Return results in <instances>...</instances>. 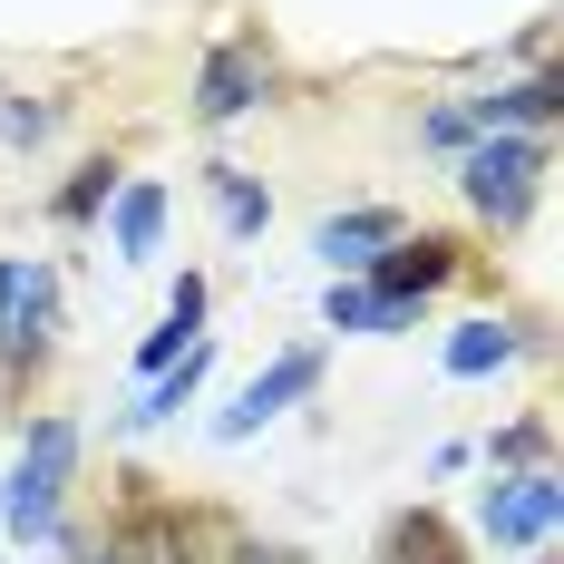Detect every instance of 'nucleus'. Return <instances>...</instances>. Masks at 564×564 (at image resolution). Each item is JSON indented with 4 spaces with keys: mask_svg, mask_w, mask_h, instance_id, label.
Instances as JSON below:
<instances>
[{
    "mask_svg": "<svg viewBox=\"0 0 564 564\" xmlns=\"http://www.w3.org/2000/svg\"><path fill=\"white\" fill-rule=\"evenodd\" d=\"M457 263H467V253H457L448 234H399L390 253H370V263H360V282H370V292H409V302H429Z\"/></svg>",
    "mask_w": 564,
    "mask_h": 564,
    "instance_id": "obj_6",
    "label": "nucleus"
},
{
    "mask_svg": "<svg viewBox=\"0 0 564 564\" xmlns=\"http://www.w3.org/2000/svg\"><path fill=\"white\" fill-rule=\"evenodd\" d=\"M175 360H185V322H156V332L137 340V370H147V380H156V370H175Z\"/></svg>",
    "mask_w": 564,
    "mask_h": 564,
    "instance_id": "obj_17",
    "label": "nucleus"
},
{
    "mask_svg": "<svg viewBox=\"0 0 564 564\" xmlns=\"http://www.w3.org/2000/svg\"><path fill=\"white\" fill-rule=\"evenodd\" d=\"M58 332V282L50 273H20V302L0 312V370H30Z\"/></svg>",
    "mask_w": 564,
    "mask_h": 564,
    "instance_id": "obj_8",
    "label": "nucleus"
},
{
    "mask_svg": "<svg viewBox=\"0 0 564 564\" xmlns=\"http://www.w3.org/2000/svg\"><path fill=\"white\" fill-rule=\"evenodd\" d=\"M516 350H525L516 322H457L448 332V380H487V370H507Z\"/></svg>",
    "mask_w": 564,
    "mask_h": 564,
    "instance_id": "obj_13",
    "label": "nucleus"
},
{
    "mask_svg": "<svg viewBox=\"0 0 564 564\" xmlns=\"http://www.w3.org/2000/svg\"><path fill=\"white\" fill-rule=\"evenodd\" d=\"M68 467H78V419H40L30 448H20V467H10V487H0V525H10L20 545H50V535H58Z\"/></svg>",
    "mask_w": 564,
    "mask_h": 564,
    "instance_id": "obj_1",
    "label": "nucleus"
},
{
    "mask_svg": "<svg viewBox=\"0 0 564 564\" xmlns=\"http://www.w3.org/2000/svg\"><path fill=\"white\" fill-rule=\"evenodd\" d=\"M205 370H215V350H205V340H185V360H175V370H156V380H147V399H137V409H127V429H166L175 409H185V399L205 390Z\"/></svg>",
    "mask_w": 564,
    "mask_h": 564,
    "instance_id": "obj_12",
    "label": "nucleus"
},
{
    "mask_svg": "<svg viewBox=\"0 0 564 564\" xmlns=\"http://www.w3.org/2000/svg\"><path fill=\"white\" fill-rule=\"evenodd\" d=\"M117 185H127V166H108V156H88V166H78L68 185H58V225H98V215L117 205Z\"/></svg>",
    "mask_w": 564,
    "mask_h": 564,
    "instance_id": "obj_14",
    "label": "nucleus"
},
{
    "mask_svg": "<svg viewBox=\"0 0 564 564\" xmlns=\"http://www.w3.org/2000/svg\"><path fill=\"white\" fill-rule=\"evenodd\" d=\"M419 137H429V147H467L477 127H467V108H429V127H419Z\"/></svg>",
    "mask_w": 564,
    "mask_h": 564,
    "instance_id": "obj_20",
    "label": "nucleus"
},
{
    "mask_svg": "<svg viewBox=\"0 0 564 564\" xmlns=\"http://www.w3.org/2000/svg\"><path fill=\"white\" fill-rule=\"evenodd\" d=\"M399 234H409V225H399L390 205H350V215H332V225L312 234V253H322V263H332V273H360V263H370V253H390Z\"/></svg>",
    "mask_w": 564,
    "mask_h": 564,
    "instance_id": "obj_9",
    "label": "nucleus"
},
{
    "mask_svg": "<svg viewBox=\"0 0 564 564\" xmlns=\"http://www.w3.org/2000/svg\"><path fill=\"white\" fill-rule=\"evenodd\" d=\"M108 215H117V263H147V253L166 243V185H156V175H127Z\"/></svg>",
    "mask_w": 564,
    "mask_h": 564,
    "instance_id": "obj_11",
    "label": "nucleus"
},
{
    "mask_svg": "<svg viewBox=\"0 0 564 564\" xmlns=\"http://www.w3.org/2000/svg\"><path fill=\"white\" fill-rule=\"evenodd\" d=\"M322 322H332V332H419V302H409V292H370V282L350 273V282H332Z\"/></svg>",
    "mask_w": 564,
    "mask_h": 564,
    "instance_id": "obj_10",
    "label": "nucleus"
},
{
    "mask_svg": "<svg viewBox=\"0 0 564 564\" xmlns=\"http://www.w3.org/2000/svg\"><path fill=\"white\" fill-rule=\"evenodd\" d=\"M312 390H322V350H282L273 370H263V380H253V390H243L225 419H215V438H253L263 419H282L292 399H312Z\"/></svg>",
    "mask_w": 564,
    "mask_h": 564,
    "instance_id": "obj_5",
    "label": "nucleus"
},
{
    "mask_svg": "<svg viewBox=\"0 0 564 564\" xmlns=\"http://www.w3.org/2000/svg\"><path fill=\"white\" fill-rule=\"evenodd\" d=\"M166 322L205 332V273H175V282H166Z\"/></svg>",
    "mask_w": 564,
    "mask_h": 564,
    "instance_id": "obj_19",
    "label": "nucleus"
},
{
    "mask_svg": "<svg viewBox=\"0 0 564 564\" xmlns=\"http://www.w3.org/2000/svg\"><path fill=\"white\" fill-rule=\"evenodd\" d=\"M555 108H564V78H555V68H535V78H507V88L467 98V127H477V137H507V127H555Z\"/></svg>",
    "mask_w": 564,
    "mask_h": 564,
    "instance_id": "obj_7",
    "label": "nucleus"
},
{
    "mask_svg": "<svg viewBox=\"0 0 564 564\" xmlns=\"http://www.w3.org/2000/svg\"><path fill=\"white\" fill-rule=\"evenodd\" d=\"M555 516H564V477L555 467H525V477H497L487 487V545H545L555 535Z\"/></svg>",
    "mask_w": 564,
    "mask_h": 564,
    "instance_id": "obj_4",
    "label": "nucleus"
},
{
    "mask_svg": "<svg viewBox=\"0 0 564 564\" xmlns=\"http://www.w3.org/2000/svg\"><path fill=\"white\" fill-rule=\"evenodd\" d=\"M50 137H58V108H50V98L0 88V147H20V156H30V147H50Z\"/></svg>",
    "mask_w": 564,
    "mask_h": 564,
    "instance_id": "obj_15",
    "label": "nucleus"
},
{
    "mask_svg": "<svg viewBox=\"0 0 564 564\" xmlns=\"http://www.w3.org/2000/svg\"><path fill=\"white\" fill-rule=\"evenodd\" d=\"M215 205H225L234 234H263V225H273V195H263L243 166H215Z\"/></svg>",
    "mask_w": 564,
    "mask_h": 564,
    "instance_id": "obj_16",
    "label": "nucleus"
},
{
    "mask_svg": "<svg viewBox=\"0 0 564 564\" xmlns=\"http://www.w3.org/2000/svg\"><path fill=\"white\" fill-rule=\"evenodd\" d=\"M98 564H147V555H137V545H108V555H98Z\"/></svg>",
    "mask_w": 564,
    "mask_h": 564,
    "instance_id": "obj_22",
    "label": "nucleus"
},
{
    "mask_svg": "<svg viewBox=\"0 0 564 564\" xmlns=\"http://www.w3.org/2000/svg\"><path fill=\"white\" fill-rule=\"evenodd\" d=\"M487 457H497V467H516V457H545V419H516V429H497V438H487Z\"/></svg>",
    "mask_w": 564,
    "mask_h": 564,
    "instance_id": "obj_18",
    "label": "nucleus"
},
{
    "mask_svg": "<svg viewBox=\"0 0 564 564\" xmlns=\"http://www.w3.org/2000/svg\"><path fill=\"white\" fill-rule=\"evenodd\" d=\"M273 98V58L253 50V40H215L205 68H195V117L205 127H234V117H253Z\"/></svg>",
    "mask_w": 564,
    "mask_h": 564,
    "instance_id": "obj_3",
    "label": "nucleus"
},
{
    "mask_svg": "<svg viewBox=\"0 0 564 564\" xmlns=\"http://www.w3.org/2000/svg\"><path fill=\"white\" fill-rule=\"evenodd\" d=\"M243 564H292V555H263V545H253V555H243Z\"/></svg>",
    "mask_w": 564,
    "mask_h": 564,
    "instance_id": "obj_23",
    "label": "nucleus"
},
{
    "mask_svg": "<svg viewBox=\"0 0 564 564\" xmlns=\"http://www.w3.org/2000/svg\"><path fill=\"white\" fill-rule=\"evenodd\" d=\"M457 185L497 234H516L535 215V185H545V137H467L457 147Z\"/></svg>",
    "mask_w": 564,
    "mask_h": 564,
    "instance_id": "obj_2",
    "label": "nucleus"
},
{
    "mask_svg": "<svg viewBox=\"0 0 564 564\" xmlns=\"http://www.w3.org/2000/svg\"><path fill=\"white\" fill-rule=\"evenodd\" d=\"M10 302H20V263H0V312H10Z\"/></svg>",
    "mask_w": 564,
    "mask_h": 564,
    "instance_id": "obj_21",
    "label": "nucleus"
}]
</instances>
